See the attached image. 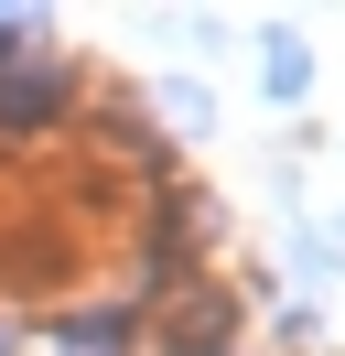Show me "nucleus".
Here are the masks:
<instances>
[{
	"label": "nucleus",
	"instance_id": "f257e3e1",
	"mask_svg": "<svg viewBox=\"0 0 345 356\" xmlns=\"http://www.w3.org/2000/svg\"><path fill=\"white\" fill-rule=\"evenodd\" d=\"M65 97H76V65H54V54H33V65H0V119H11V130L54 119Z\"/></svg>",
	"mask_w": 345,
	"mask_h": 356
},
{
	"label": "nucleus",
	"instance_id": "f03ea898",
	"mask_svg": "<svg viewBox=\"0 0 345 356\" xmlns=\"http://www.w3.org/2000/svg\"><path fill=\"white\" fill-rule=\"evenodd\" d=\"M259 87H270L280 108L313 87V65H302V33H291V22H270V33H259Z\"/></svg>",
	"mask_w": 345,
	"mask_h": 356
},
{
	"label": "nucleus",
	"instance_id": "7ed1b4c3",
	"mask_svg": "<svg viewBox=\"0 0 345 356\" xmlns=\"http://www.w3.org/2000/svg\"><path fill=\"white\" fill-rule=\"evenodd\" d=\"M54 356H129V346H119V324H65Z\"/></svg>",
	"mask_w": 345,
	"mask_h": 356
},
{
	"label": "nucleus",
	"instance_id": "20e7f679",
	"mask_svg": "<svg viewBox=\"0 0 345 356\" xmlns=\"http://www.w3.org/2000/svg\"><path fill=\"white\" fill-rule=\"evenodd\" d=\"M11 346H22V324H11V313H0V356H11Z\"/></svg>",
	"mask_w": 345,
	"mask_h": 356
}]
</instances>
